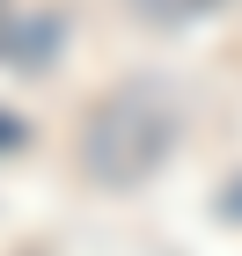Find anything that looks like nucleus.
<instances>
[{
    "instance_id": "2",
    "label": "nucleus",
    "mask_w": 242,
    "mask_h": 256,
    "mask_svg": "<svg viewBox=\"0 0 242 256\" xmlns=\"http://www.w3.org/2000/svg\"><path fill=\"white\" fill-rule=\"evenodd\" d=\"M220 212H227V220H242V176H235V183L220 190Z\"/></svg>"
},
{
    "instance_id": "3",
    "label": "nucleus",
    "mask_w": 242,
    "mask_h": 256,
    "mask_svg": "<svg viewBox=\"0 0 242 256\" xmlns=\"http://www.w3.org/2000/svg\"><path fill=\"white\" fill-rule=\"evenodd\" d=\"M15 139H22V132H15V118H0V154H8V146H15Z\"/></svg>"
},
{
    "instance_id": "1",
    "label": "nucleus",
    "mask_w": 242,
    "mask_h": 256,
    "mask_svg": "<svg viewBox=\"0 0 242 256\" xmlns=\"http://www.w3.org/2000/svg\"><path fill=\"white\" fill-rule=\"evenodd\" d=\"M169 146H176V110L154 88H118L81 124V176L103 190H132L169 161Z\"/></svg>"
}]
</instances>
